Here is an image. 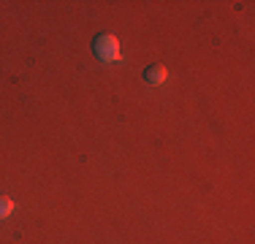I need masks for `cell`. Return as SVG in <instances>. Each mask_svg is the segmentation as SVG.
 <instances>
[{
	"instance_id": "obj_1",
	"label": "cell",
	"mask_w": 255,
	"mask_h": 244,
	"mask_svg": "<svg viewBox=\"0 0 255 244\" xmlns=\"http://www.w3.org/2000/svg\"><path fill=\"white\" fill-rule=\"evenodd\" d=\"M93 52L101 63H117L120 60V41L112 33H101L93 44Z\"/></svg>"
},
{
	"instance_id": "obj_2",
	"label": "cell",
	"mask_w": 255,
	"mask_h": 244,
	"mask_svg": "<svg viewBox=\"0 0 255 244\" xmlns=\"http://www.w3.org/2000/svg\"><path fill=\"white\" fill-rule=\"evenodd\" d=\"M166 79H168V68H166V65H160V63L149 65V68L144 71V82H147V84H163Z\"/></svg>"
},
{
	"instance_id": "obj_3",
	"label": "cell",
	"mask_w": 255,
	"mask_h": 244,
	"mask_svg": "<svg viewBox=\"0 0 255 244\" xmlns=\"http://www.w3.org/2000/svg\"><path fill=\"white\" fill-rule=\"evenodd\" d=\"M11 212H14V201H11L8 195L0 193V220H5V217L11 215Z\"/></svg>"
}]
</instances>
